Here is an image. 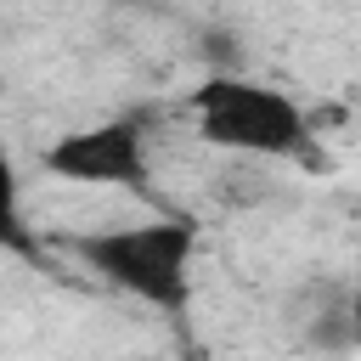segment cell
I'll list each match as a JSON object with an SVG mask.
<instances>
[{
	"label": "cell",
	"mask_w": 361,
	"mask_h": 361,
	"mask_svg": "<svg viewBox=\"0 0 361 361\" xmlns=\"http://www.w3.org/2000/svg\"><path fill=\"white\" fill-rule=\"evenodd\" d=\"M68 248L118 293L152 305V310H180L192 299V259H197V226L192 220H135V226H102L68 237Z\"/></svg>",
	"instance_id": "obj_1"
},
{
	"label": "cell",
	"mask_w": 361,
	"mask_h": 361,
	"mask_svg": "<svg viewBox=\"0 0 361 361\" xmlns=\"http://www.w3.org/2000/svg\"><path fill=\"white\" fill-rule=\"evenodd\" d=\"M186 113L209 147L237 152V158H305L310 152V113L265 79L214 73L186 96Z\"/></svg>",
	"instance_id": "obj_2"
},
{
	"label": "cell",
	"mask_w": 361,
	"mask_h": 361,
	"mask_svg": "<svg viewBox=\"0 0 361 361\" xmlns=\"http://www.w3.org/2000/svg\"><path fill=\"white\" fill-rule=\"evenodd\" d=\"M45 175L73 180V186H141L147 180V130L141 118H102L85 130L56 135L39 152Z\"/></svg>",
	"instance_id": "obj_3"
},
{
	"label": "cell",
	"mask_w": 361,
	"mask_h": 361,
	"mask_svg": "<svg viewBox=\"0 0 361 361\" xmlns=\"http://www.w3.org/2000/svg\"><path fill=\"white\" fill-rule=\"evenodd\" d=\"M350 344H361V293L350 299Z\"/></svg>",
	"instance_id": "obj_4"
}]
</instances>
